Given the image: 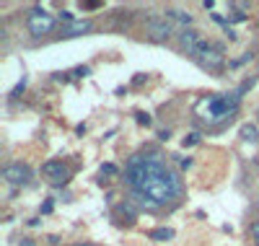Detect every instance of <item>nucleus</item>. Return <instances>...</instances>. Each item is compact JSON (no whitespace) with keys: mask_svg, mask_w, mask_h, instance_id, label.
I'll return each mask as SVG.
<instances>
[{"mask_svg":"<svg viewBox=\"0 0 259 246\" xmlns=\"http://www.w3.org/2000/svg\"><path fill=\"white\" fill-rule=\"evenodd\" d=\"M124 176L127 184L133 187L135 202L145 210H161L166 205H174L184 192L179 174L163 161V155L156 153L133 155L127 161Z\"/></svg>","mask_w":259,"mask_h":246,"instance_id":"f257e3e1","label":"nucleus"},{"mask_svg":"<svg viewBox=\"0 0 259 246\" xmlns=\"http://www.w3.org/2000/svg\"><path fill=\"white\" fill-rule=\"evenodd\" d=\"M239 104H241L239 94H210L197 101L194 111H197V117L205 125H221L239 111Z\"/></svg>","mask_w":259,"mask_h":246,"instance_id":"f03ea898","label":"nucleus"},{"mask_svg":"<svg viewBox=\"0 0 259 246\" xmlns=\"http://www.w3.org/2000/svg\"><path fill=\"white\" fill-rule=\"evenodd\" d=\"M26 29H29L31 36H47L57 29V18L45 8H34L26 16Z\"/></svg>","mask_w":259,"mask_h":246,"instance_id":"7ed1b4c3","label":"nucleus"},{"mask_svg":"<svg viewBox=\"0 0 259 246\" xmlns=\"http://www.w3.org/2000/svg\"><path fill=\"white\" fill-rule=\"evenodd\" d=\"M179 47H182V52H187V55H192V57H200L210 44L202 39V34L200 31H194V29H184L182 34H179Z\"/></svg>","mask_w":259,"mask_h":246,"instance_id":"20e7f679","label":"nucleus"},{"mask_svg":"<svg viewBox=\"0 0 259 246\" xmlns=\"http://www.w3.org/2000/svg\"><path fill=\"white\" fill-rule=\"evenodd\" d=\"M145 36L153 42H166L171 36V18L168 16H150L145 21Z\"/></svg>","mask_w":259,"mask_h":246,"instance_id":"39448f33","label":"nucleus"},{"mask_svg":"<svg viewBox=\"0 0 259 246\" xmlns=\"http://www.w3.org/2000/svg\"><path fill=\"white\" fill-rule=\"evenodd\" d=\"M31 169L26 166V163H8L6 169H3V179L8 184H13V187H26L29 182H31Z\"/></svg>","mask_w":259,"mask_h":246,"instance_id":"423d86ee","label":"nucleus"},{"mask_svg":"<svg viewBox=\"0 0 259 246\" xmlns=\"http://www.w3.org/2000/svg\"><path fill=\"white\" fill-rule=\"evenodd\" d=\"M41 176H45L47 182H52V184H65L70 179V169L65 166L62 161H47L45 166H41Z\"/></svg>","mask_w":259,"mask_h":246,"instance_id":"0eeeda50","label":"nucleus"},{"mask_svg":"<svg viewBox=\"0 0 259 246\" xmlns=\"http://www.w3.org/2000/svg\"><path fill=\"white\" fill-rule=\"evenodd\" d=\"M194 60H197L200 65H202V68H207V70H221L223 68V55H221V50H212V47H207L200 57H194Z\"/></svg>","mask_w":259,"mask_h":246,"instance_id":"6e6552de","label":"nucleus"},{"mask_svg":"<svg viewBox=\"0 0 259 246\" xmlns=\"http://www.w3.org/2000/svg\"><path fill=\"white\" fill-rule=\"evenodd\" d=\"M89 31H94L91 21H73V24L65 29V36H83V34H89Z\"/></svg>","mask_w":259,"mask_h":246,"instance_id":"1a4fd4ad","label":"nucleus"},{"mask_svg":"<svg viewBox=\"0 0 259 246\" xmlns=\"http://www.w3.org/2000/svg\"><path fill=\"white\" fill-rule=\"evenodd\" d=\"M166 16H168L171 21H179V24H192V16L184 13V11H179V8H168Z\"/></svg>","mask_w":259,"mask_h":246,"instance_id":"9d476101","label":"nucleus"},{"mask_svg":"<svg viewBox=\"0 0 259 246\" xmlns=\"http://www.w3.org/2000/svg\"><path fill=\"white\" fill-rule=\"evenodd\" d=\"M241 138H244L246 143H256V140H259V132H256L254 125H244V127H241Z\"/></svg>","mask_w":259,"mask_h":246,"instance_id":"9b49d317","label":"nucleus"},{"mask_svg":"<svg viewBox=\"0 0 259 246\" xmlns=\"http://www.w3.org/2000/svg\"><path fill=\"white\" fill-rule=\"evenodd\" d=\"M150 238H156V241H163V238H174V231H171V228H158V231H153V233H150Z\"/></svg>","mask_w":259,"mask_h":246,"instance_id":"f8f14e48","label":"nucleus"},{"mask_svg":"<svg viewBox=\"0 0 259 246\" xmlns=\"http://www.w3.org/2000/svg\"><path fill=\"white\" fill-rule=\"evenodd\" d=\"M249 233H251V241H254V246H259V220H254L251 226H249Z\"/></svg>","mask_w":259,"mask_h":246,"instance_id":"ddd939ff","label":"nucleus"},{"mask_svg":"<svg viewBox=\"0 0 259 246\" xmlns=\"http://www.w3.org/2000/svg\"><path fill=\"white\" fill-rule=\"evenodd\" d=\"M138 122H140V125H150V117L143 114V111H138Z\"/></svg>","mask_w":259,"mask_h":246,"instance_id":"4468645a","label":"nucleus"},{"mask_svg":"<svg viewBox=\"0 0 259 246\" xmlns=\"http://www.w3.org/2000/svg\"><path fill=\"white\" fill-rule=\"evenodd\" d=\"M197 132H194V135H189V138H184V145H194V143H197Z\"/></svg>","mask_w":259,"mask_h":246,"instance_id":"2eb2a0df","label":"nucleus"},{"mask_svg":"<svg viewBox=\"0 0 259 246\" xmlns=\"http://www.w3.org/2000/svg\"><path fill=\"white\" fill-rule=\"evenodd\" d=\"M233 8H236V11H244L246 6H244V3H236ZM236 18H239V21H241V18H244V13H236Z\"/></svg>","mask_w":259,"mask_h":246,"instance_id":"dca6fc26","label":"nucleus"},{"mask_svg":"<svg viewBox=\"0 0 259 246\" xmlns=\"http://www.w3.org/2000/svg\"><path fill=\"white\" fill-rule=\"evenodd\" d=\"M104 174H117V166H112V163H106L104 169H101Z\"/></svg>","mask_w":259,"mask_h":246,"instance_id":"f3484780","label":"nucleus"},{"mask_svg":"<svg viewBox=\"0 0 259 246\" xmlns=\"http://www.w3.org/2000/svg\"><path fill=\"white\" fill-rule=\"evenodd\" d=\"M21 246H34V241L31 238H24V241H21Z\"/></svg>","mask_w":259,"mask_h":246,"instance_id":"a211bd4d","label":"nucleus"},{"mask_svg":"<svg viewBox=\"0 0 259 246\" xmlns=\"http://www.w3.org/2000/svg\"><path fill=\"white\" fill-rule=\"evenodd\" d=\"M73 246H94V243H89V241H83V243H73Z\"/></svg>","mask_w":259,"mask_h":246,"instance_id":"6ab92c4d","label":"nucleus"}]
</instances>
